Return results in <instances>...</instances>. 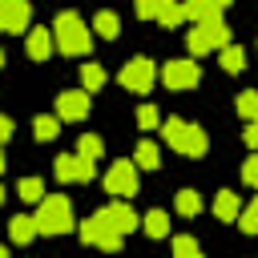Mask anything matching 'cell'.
<instances>
[{
    "label": "cell",
    "instance_id": "obj_1",
    "mask_svg": "<svg viewBox=\"0 0 258 258\" xmlns=\"http://www.w3.org/2000/svg\"><path fill=\"white\" fill-rule=\"evenodd\" d=\"M52 36H56V48H60L64 56H85L89 44H93V32H89V24H85L77 12H60V16L52 20Z\"/></svg>",
    "mask_w": 258,
    "mask_h": 258
},
{
    "label": "cell",
    "instance_id": "obj_2",
    "mask_svg": "<svg viewBox=\"0 0 258 258\" xmlns=\"http://www.w3.org/2000/svg\"><path fill=\"white\" fill-rule=\"evenodd\" d=\"M161 137H165V145H173V149L185 153V157H202V153L210 149L206 129H198V125H189V121H181V117H169V121L161 125Z\"/></svg>",
    "mask_w": 258,
    "mask_h": 258
},
{
    "label": "cell",
    "instance_id": "obj_3",
    "mask_svg": "<svg viewBox=\"0 0 258 258\" xmlns=\"http://www.w3.org/2000/svg\"><path fill=\"white\" fill-rule=\"evenodd\" d=\"M36 230L40 234H64V230H73L77 222H73V202L69 198H60V194H52V198H44L40 206H36Z\"/></svg>",
    "mask_w": 258,
    "mask_h": 258
},
{
    "label": "cell",
    "instance_id": "obj_4",
    "mask_svg": "<svg viewBox=\"0 0 258 258\" xmlns=\"http://www.w3.org/2000/svg\"><path fill=\"white\" fill-rule=\"evenodd\" d=\"M185 40H189V52H194V56H202V52H222L226 44H234V40H230L226 20H206V24H194V32H189Z\"/></svg>",
    "mask_w": 258,
    "mask_h": 258
},
{
    "label": "cell",
    "instance_id": "obj_5",
    "mask_svg": "<svg viewBox=\"0 0 258 258\" xmlns=\"http://www.w3.org/2000/svg\"><path fill=\"white\" fill-rule=\"evenodd\" d=\"M105 189H109L113 198L129 202V198L137 194V161H129V157L113 161V165H109V173H105Z\"/></svg>",
    "mask_w": 258,
    "mask_h": 258
},
{
    "label": "cell",
    "instance_id": "obj_6",
    "mask_svg": "<svg viewBox=\"0 0 258 258\" xmlns=\"http://www.w3.org/2000/svg\"><path fill=\"white\" fill-rule=\"evenodd\" d=\"M153 81H157V69H153V60H145V56H133V60H125V69H121V85L129 89V93H149L153 89Z\"/></svg>",
    "mask_w": 258,
    "mask_h": 258
},
{
    "label": "cell",
    "instance_id": "obj_7",
    "mask_svg": "<svg viewBox=\"0 0 258 258\" xmlns=\"http://www.w3.org/2000/svg\"><path fill=\"white\" fill-rule=\"evenodd\" d=\"M52 173H56L60 181H93L97 161H89V157H81V153H60V157L52 161Z\"/></svg>",
    "mask_w": 258,
    "mask_h": 258
},
{
    "label": "cell",
    "instance_id": "obj_8",
    "mask_svg": "<svg viewBox=\"0 0 258 258\" xmlns=\"http://www.w3.org/2000/svg\"><path fill=\"white\" fill-rule=\"evenodd\" d=\"M97 218H105V226H109V230H117L121 238H125L129 230H137V226H141V218L133 214V206H129V202H121V198H113L109 206H101V210H97Z\"/></svg>",
    "mask_w": 258,
    "mask_h": 258
},
{
    "label": "cell",
    "instance_id": "obj_9",
    "mask_svg": "<svg viewBox=\"0 0 258 258\" xmlns=\"http://www.w3.org/2000/svg\"><path fill=\"white\" fill-rule=\"evenodd\" d=\"M81 242H85V246H101V250H109V254H113V250H121V234H117V230H109V226H105V218H97V214L81 222Z\"/></svg>",
    "mask_w": 258,
    "mask_h": 258
},
{
    "label": "cell",
    "instance_id": "obj_10",
    "mask_svg": "<svg viewBox=\"0 0 258 258\" xmlns=\"http://www.w3.org/2000/svg\"><path fill=\"white\" fill-rule=\"evenodd\" d=\"M198 81H202V69L194 60H169L161 69V85L165 89H194Z\"/></svg>",
    "mask_w": 258,
    "mask_h": 258
},
{
    "label": "cell",
    "instance_id": "obj_11",
    "mask_svg": "<svg viewBox=\"0 0 258 258\" xmlns=\"http://www.w3.org/2000/svg\"><path fill=\"white\" fill-rule=\"evenodd\" d=\"M56 117L60 121H85L89 117V89H69L56 97Z\"/></svg>",
    "mask_w": 258,
    "mask_h": 258
},
{
    "label": "cell",
    "instance_id": "obj_12",
    "mask_svg": "<svg viewBox=\"0 0 258 258\" xmlns=\"http://www.w3.org/2000/svg\"><path fill=\"white\" fill-rule=\"evenodd\" d=\"M32 20V4L28 0H0V28L4 32H24Z\"/></svg>",
    "mask_w": 258,
    "mask_h": 258
},
{
    "label": "cell",
    "instance_id": "obj_13",
    "mask_svg": "<svg viewBox=\"0 0 258 258\" xmlns=\"http://www.w3.org/2000/svg\"><path fill=\"white\" fill-rule=\"evenodd\" d=\"M52 40H56L52 28H32L28 40H24V48H28L32 60H48V56H52Z\"/></svg>",
    "mask_w": 258,
    "mask_h": 258
},
{
    "label": "cell",
    "instance_id": "obj_14",
    "mask_svg": "<svg viewBox=\"0 0 258 258\" xmlns=\"http://www.w3.org/2000/svg\"><path fill=\"white\" fill-rule=\"evenodd\" d=\"M40 230H36V218L32 214H16L12 222H8V238L16 242V246H24V242H32Z\"/></svg>",
    "mask_w": 258,
    "mask_h": 258
},
{
    "label": "cell",
    "instance_id": "obj_15",
    "mask_svg": "<svg viewBox=\"0 0 258 258\" xmlns=\"http://www.w3.org/2000/svg\"><path fill=\"white\" fill-rule=\"evenodd\" d=\"M185 4V20L194 24H206V20H222V8L210 4V0H181Z\"/></svg>",
    "mask_w": 258,
    "mask_h": 258
},
{
    "label": "cell",
    "instance_id": "obj_16",
    "mask_svg": "<svg viewBox=\"0 0 258 258\" xmlns=\"http://www.w3.org/2000/svg\"><path fill=\"white\" fill-rule=\"evenodd\" d=\"M214 214H218L222 222H234V218H242V202H238V194H234V189H222V194L214 198Z\"/></svg>",
    "mask_w": 258,
    "mask_h": 258
},
{
    "label": "cell",
    "instance_id": "obj_17",
    "mask_svg": "<svg viewBox=\"0 0 258 258\" xmlns=\"http://www.w3.org/2000/svg\"><path fill=\"white\" fill-rule=\"evenodd\" d=\"M93 32H97V36H105V40H113V36L121 32V16H117V12H109V8H101V12L93 16Z\"/></svg>",
    "mask_w": 258,
    "mask_h": 258
},
{
    "label": "cell",
    "instance_id": "obj_18",
    "mask_svg": "<svg viewBox=\"0 0 258 258\" xmlns=\"http://www.w3.org/2000/svg\"><path fill=\"white\" fill-rule=\"evenodd\" d=\"M141 230H145L149 238H165V234H169V214H165V210H149V214L141 218Z\"/></svg>",
    "mask_w": 258,
    "mask_h": 258
},
{
    "label": "cell",
    "instance_id": "obj_19",
    "mask_svg": "<svg viewBox=\"0 0 258 258\" xmlns=\"http://www.w3.org/2000/svg\"><path fill=\"white\" fill-rule=\"evenodd\" d=\"M218 60H222L226 73H242V69H246V48H242V44H226V48L218 52Z\"/></svg>",
    "mask_w": 258,
    "mask_h": 258
},
{
    "label": "cell",
    "instance_id": "obj_20",
    "mask_svg": "<svg viewBox=\"0 0 258 258\" xmlns=\"http://www.w3.org/2000/svg\"><path fill=\"white\" fill-rule=\"evenodd\" d=\"M133 161H137L141 169H157V165H161V149H157L153 141H141V145L133 149Z\"/></svg>",
    "mask_w": 258,
    "mask_h": 258
},
{
    "label": "cell",
    "instance_id": "obj_21",
    "mask_svg": "<svg viewBox=\"0 0 258 258\" xmlns=\"http://www.w3.org/2000/svg\"><path fill=\"white\" fill-rule=\"evenodd\" d=\"M32 133H36L40 141H52V137L60 133V117H56V113H44V117H36V121H32Z\"/></svg>",
    "mask_w": 258,
    "mask_h": 258
},
{
    "label": "cell",
    "instance_id": "obj_22",
    "mask_svg": "<svg viewBox=\"0 0 258 258\" xmlns=\"http://www.w3.org/2000/svg\"><path fill=\"white\" fill-rule=\"evenodd\" d=\"M16 194H20L24 202H36V206H40V202H44V181H40V177H20V181H16Z\"/></svg>",
    "mask_w": 258,
    "mask_h": 258
},
{
    "label": "cell",
    "instance_id": "obj_23",
    "mask_svg": "<svg viewBox=\"0 0 258 258\" xmlns=\"http://www.w3.org/2000/svg\"><path fill=\"white\" fill-rule=\"evenodd\" d=\"M157 20H161L165 28H177V24L185 20V4H181V0H165L161 12H157Z\"/></svg>",
    "mask_w": 258,
    "mask_h": 258
},
{
    "label": "cell",
    "instance_id": "obj_24",
    "mask_svg": "<svg viewBox=\"0 0 258 258\" xmlns=\"http://www.w3.org/2000/svg\"><path fill=\"white\" fill-rule=\"evenodd\" d=\"M77 153H81V157H89V161H97V157L105 153V141H101L97 133H81V141H77Z\"/></svg>",
    "mask_w": 258,
    "mask_h": 258
},
{
    "label": "cell",
    "instance_id": "obj_25",
    "mask_svg": "<svg viewBox=\"0 0 258 258\" xmlns=\"http://www.w3.org/2000/svg\"><path fill=\"white\" fill-rule=\"evenodd\" d=\"M81 85H85L89 93H93V89H101V85H105V69H101V64H93V60H89V64H81Z\"/></svg>",
    "mask_w": 258,
    "mask_h": 258
},
{
    "label": "cell",
    "instance_id": "obj_26",
    "mask_svg": "<svg viewBox=\"0 0 258 258\" xmlns=\"http://www.w3.org/2000/svg\"><path fill=\"white\" fill-rule=\"evenodd\" d=\"M173 258H202V246H198L189 234H177V238H173Z\"/></svg>",
    "mask_w": 258,
    "mask_h": 258
},
{
    "label": "cell",
    "instance_id": "obj_27",
    "mask_svg": "<svg viewBox=\"0 0 258 258\" xmlns=\"http://www.w3.org/2000/svg\"><path fill=\"white\" fill-rule=\"evenodd\" d=\"M177 214H185V218L202 214V198H198L194 189H181V194H177Z\"/></svg>",
    "mask_w": 258,
    "mask_h": 258
},
{
    "label": "cell",
    "instance_id": "obj_28",
    "mask_svg": "<svg viewBox=\"0 0 258 258\" xmlns=\"http://www.w3.org/2000/svg\"><path fill=\"white\" fill-rule=\"evenodd\" d=\"M238 113H242L246 121H258V93H254V89L238 93Z\"/></svg>",
    "mask_w": 258,
    "mask_h": 258
},
{
    "label": "cell",
    "instance_id": "obj_29",
    "mask_svg": "<svg viewBox=\"0 0 258 258\" xmlns=\"http://www.w3.org/2000/svg\"><path fill=\"white\" fill-rule=\"evenodd\" d=\"M137 125H141V129H157V125H161L157 105H141V109H137Z\"/></svg>",
    "mask_w": 258,
    "mask_h": 258
},
{
    "label": "cell",
    "instance_id": "obj_30",
    "mask_svg": "<svg viewBox=\"0 0 258 258\" xmlns=\"http://www.w3.org/2000/svg\"><path fill=\"white\" fill-rule=\"evenodd\" d=\"M161 4H165V0H133V12H137L141 20H157Z\"/></svg>",
    "mask_w": 258,
    "mask_h": 258
},
{
    "label": "cell",
    "instance_id": "obj_31",
    "mask_svg": "<svg viewBox=\"0 0 258 258\" xmlns=\"http://www.w3.org/2000/svg\"><path fill=\"white\" fill-rule=\"evenodd\" d=\"M238 226H242L246 234H258V198H254V202H250V206L242 210V218H238Z\"/></svg>",
    "mask_w": 258,
    "mask_h": 258
},
{
    "label": "cell",
    "instance_id": "obj_32",
    "mask_svg": "<svg viewBox=\"0 0 258 258\" xmlns=\"http://www.w3.org/2000/svg\"><path fill=\"white\" fill-rule=\"evenodd\" d=\"M242 181H246V185H254V189H258V153H250V161H246V165H242Z\"/></svg>",
    "mask_w": 258,
    "mask_h": 258
},
{
    "label": "cell",
    "instance_id": "obj_33",
    "mask_svg": "<svg viewBox=\"0 0 258 258\" xmlns=\"http://www.w3.org/2000/svg\"><path fill=\"white\" fill-rule=\"evenodd\" d=\"M242 137H246V145H250V149L258 153V121H250V129H246Z\"/></svg>",
    "mask_w": 258,
    "mask_h": 258
},
{
    "label": "cell",
    "instance_id": "obj_34",
    "mask_svg": "<svg viewBox=\"0 0 258 258\" xmlns=\"http://www.w3.org/2000/svg\"><path fill=\"white\" fill-rule=\"evenodd\" d=\"M8 137H12V121H8V117H0V141H8Z\"/></svg>",
    "mask_w": 258,
    "mask_h": 258
},
{
    "label": "cell",
    "instance_id": "obj_35",
    "mask_svg": "<svg viewBox=\"0 0 258 258\" xmlns=\"http://www.w3.org/2000/svg\"><path fill=\"white\" fill-rule=\"evenodd\" d=\"M210 4H218V8H226V4H230V0H210Z\"/></svg>",
    "mask_w": 258,
    "mask_h": 258
}]
</instances>
